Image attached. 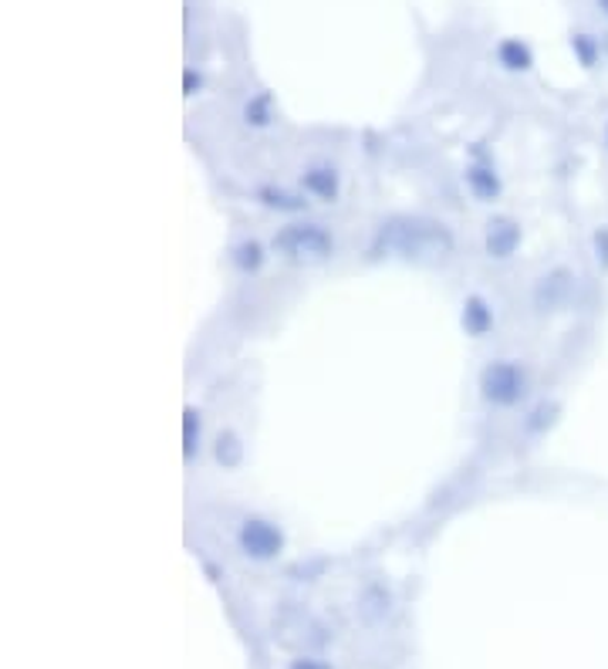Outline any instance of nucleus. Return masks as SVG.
I'll list each match as a JSON object with an SVG mask.
<instances>
[{"label": "nucleus", "mask_w": 608, "mask_h": 669, "mask_svg": "<svg viewBox=\"0 0 608 669\" xmlns=\"http://www.w3.org/2000/svg\"><path fill=\"white\" fill-rule=\"evenodd\" d=\"M199 440H203V420L193 406L183 410V456L193 460L199 453Z\"/></svg>", "instance_id": "f8f14e48"}, {"label": "nucleus", "mask_w": 608, "mask_h": 669, "mask_svg": "<svg viewBox=\"0 0 608 669\" xmlns=\"http://www.w3.org/2000/svg\"><path fill=\"white\" fill-rule=\"evenodd\" d=\"M237 545L250 562H270L285 552V531L267 517H247L237 531Z\"/></svg>", "instance_id": "20e7f679"}, {"label": "nucleus", "mask_w": 608, "mask_h": 669, "mask_svg": "<svg viewBox=\"0 0 608 669\" xmlns=\"http://www.w3.org/2000/svg\"><path fill=\"white\" fill-rule=\"evenodd\" d=\"M301 186H305L308 196L324 199V204H334L338 193H342V179H338V169H334V166H324V163L308 166V169L301 173Z\"/></svg>", "instance_id": "423d86ee"}, {"label": "nucleus", "mask_w": 608, "mask_h": 669, "mask_svg": "<svg viewBox=\"0 0 608 669\" xmlns=\"http://www.w3.org/2000/svg\"><path fill=\"white\" fill-rule=\"evenodd\" d=\"M463 179H466L470 193H473V196H477V199H481V204H494V199L501 196V176L494 173V166H484V163H473V166H466Z\"/></svg>", "instance_id": "1a4fd4ad"}, {"label": "nucleus", "mask_w": 608, "mask_h": 669, "mask_svg": "<svg viewBox=\"0 0 608 669\" xmlns=\"http://www.w3.org/2000/svg\"><path fill=\"white\" fill-rule=\"evenodd\" d=\"M524 240V230L514 217H494L487 220V230H484V247L494 260H507L511 254H517Z\"/></svg>", "instance_id": "39448f33"}, {"label": "nucleus", "mask_w": 608, "mask_h": 669, "mask_svg": "<svg viewBox=\"0 0 608 669\" xmlns=\"http://www.w3.org/2000/svg\"><path fill=\"white\" fill-rule=\"evenodd\" d=\"M254 196H257L260 207L278 210V214H301V210H308L305 193H295V189H285V186H257Z\"/></svg>", "instance_id": "6e6552de"}, {"label": "nucleus", "mask_w": 608, "mask_h": 669, "mask_svg": "<svg viewBox=\"0 0 608 669\" xmlns=\"http://www.w3.org/2000/svg\"><path fill=\"white\" fill-rule=\"evenodd\" d=\"M275 254H281L285 260L295 264H321L334 254V237L321 227V224H288L275 234L270 240Z\"/></svg>", "instance_id": "f03ea898"}, {"label": "nucleus", "mask_w": 608, "mask_h": 669, "mask_svg": "<svg viewBox=\"0 0 608 669\" xmlns=\"http://www.w3.org/2000/svg\"><path fill=\"white\" fill-rule=\"evenodd\" d=\"M598 8L605 11V18H608V0H598Z\"/></svg>", "instance_id": "6ab92c4d"}, {"label": "nucleus", "mask_w": 608, "mask_h": 669, "mask_svg": "<svg viewBox=\"0 0 608 669\" xmlns=\"http://www.w3.org/2000/svg\"><path fill=\"white\" fill-rule=\"evenodd\" d=\"M291 669H331L328 662H321V659H295L291 662Z\"/></svg>", "instance_id": "a211bd4d"}, {"label": "nucleus", "mask_w": 608, "mask_h": 669, "mask_svg": "<svg viewBox=\"0 0 608 669\" xmlns=\"http://www.w3.org/2000/svg\"><path fill=\"white\" fill-rule=\"evenodd\" d=\"M214 453H217V463L227 466V471H234V466L244 463V443L234 430H220L217 433V443H214Z\"/></svg>", "instance_id": "9b49d317"}, {"label": "nucleus", "mask_w": 608, "mask_h": 669, "mask_svg": "<svg viewBox=\"0 0 608 669\" xmlns=\"http://www.w3.org/2000/svg\"><path fill=\"white\" fill-rule=\"evenodd\" d=\"M250 125H267L270 122V95H254L244 109Z\"/></svg>", "instance_id": "2eb2a0df"}, {"label": "nucleus", "mask_w": 608, "mask_h": 669, "mask_svg": "<svg viewBox=\"0 0 608 669\" xmlns=\"http://www.w3.org/2000/svg\"><path fill=\"white\" fill-rule=\"evenodd\" d=\"M481 395L497 410H511L527 395V369L514 359H497L481 372Z\"/></svg>", "instance_id": "7ed1b4c3"}, {"label": "nucleus", "mask_w": 608, "mask_h": 669, "mask_svg": "<svg viewBox=\"0 0 608 669\" xmlns=\"http://www.w3.org/2000/svg\"><path fill=\"white\" fill-rule=\"evenodd\" d=\"M264 257H267V254H264V247H260L257 240H244V244L234 247V264H237V271H244V275L260 271Z\"/></svg>", "instance_id": "ddd939ff"}, {"label": "nucleus", "mask_w": 608, "mask_h": 669, "mask_svg": "<svg viewBox=\"0 0 608 669\" xmlns=\"http://www.w3.org/2000/svg\"><path fill=\"white\" fill-rule=\"evenodd\" d=\"M199 89H203V75L193 72V69H186V75H183V95H196Z\"/></svg>", "instance_id": "f3484780"}, {"label": "nucleus", "mask_w": 608, "mask_h": 669, "mask_svg": "<svg viewBox=\"0 0 608 669\" xmlns=\"http://www.w3.org/2000/svg\"><path fill=\"white\" fill-rule=\"evenodd\" d=\"M460 321H463V331L470 334V339H484V334H491V328H494V308H491V301L481 298V295H470L463 301Z\"/></svg>", "instance_id": "0eeeda50"}, {"label": "nucleus", "mask_w": 608, "mask_h": 669, "mask_svg": "<svg viewBox=\"0 0 608 669\" xmlns=\"http://www.w3.org/2000/svg\"><path fill=\"white\" fill-rule=\"evenodd\" d=\"M497 61L504 64L507 72H527L534 64V51L521 38H504L497 44Z\"/></svg>", "instance_id": "9d476101"}, {"label": "nucleus", "mask_w": 608, "mask_h": 669, "mask_svg": "<svg viewBox=\"0 0 608 669\" xmlns=\"http://www.w3.org/2000/svg\"><path fill=\"white\" fill-rule=\"evenodd\" d=\"M595 257H598V267L608 271V227L595 230Z\"/></svg>", "instance_id": "dca6fc26"}, {"label": "nucleus", "mask_w": 608, "mask_h": 669, "mask_svg": "<svg viewBox=\"0 0 608 669\" xmlns=\"http://www.w3.org/2000/svg\"><path fill=\"white\" fill-rule=\"evenodd\" d=\"M453 230L430 217H389L375 234V250L410 260H436L453 254Z\"/></svg>", "instance_id": "f257e3e1"}, {"label": "nucleus", "mask_w": 608, "mask_h": 669, "mask_svg": "<svg viewBox=\"0 0 608 669\" xmlns=\"http://www.w3.org/2000/svg\"><path fill=\"white\" fill-rule=\"evenodd\" d=\"M571 51L581 61V69H595L598 58H601V48L591 34H571Z\"/></svg>", "instance_id": "4468645a"}]
</instances>
